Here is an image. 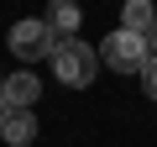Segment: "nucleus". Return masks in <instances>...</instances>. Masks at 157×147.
Returning a JSON list of instances; mask_svg holds the SVG:
<instances>
[{
    "label": "nucleus",
    "mask_w": 157,
    "mask_h": 147,
    "mask_svg": "<svg viewBox=\"0 0 157 147\" xmlns=\"http://www.w3.org/2000/svg\"><path fill=\"white\" fill-rule=\"evenodd\" d=\"M47 63H52V74H58V84H68V89H89L94 74H100V47L68 37V42H58V53H52Z\"/></svg>",
    "instance_id": "f257e3e1"
},
{
    "label": "nucleus",
    "mask_w": 157,
    "mask_h": 147,
    "mask_svg": "<svg viewBox=\"0 0 157 147\" xmlns=\"http://www.w3.org/2000/svg\"><path fill=\"white\" fill-rule=\"evenodd\" d=\"M141 89H147V100H157V53H152L147 68H141Z\"/></svg>",
    "instance_id": "6e6552de"
},
{
    "label": "nucleus",
    "mask_w": 157,
    "mask_h": 147,
    "mask_svg": "<svg viewBox=\"0 0 157 147\" xmlns=\"http://www.w3.org/2000/svg\"><path fill=\"white\" fill-rule=\"evenodd\" d=\"M11 110V95H6V79H0V116Z\"/></svg>",
    "instance_id": "1a4fd4ad"
},
{
    "label": "nucleus",
    "mask_w": 157,
    "mask_h": 147,
    "mask_svg": "<svg viewBox=\"0 0 157 147\" xmlns=\"http://www.w3.org/2000/svg\"><path fill=\"white\" fill-rule=\"evenodd\" d=\"M47 26H52V37L58 42H68L73 32H78V21H84V11L73 6V0H47V16H42Z\"/></svg>",
    "instance_id": "20e7f679"
},
{
    "label": "nucleus",
    "mask_w": 157,
    "mask_h": 147,
    "mask_svg": "<svg viewBox=\"0 0 157 147\" xmlns=\"http://www.w3.org/2000/svg\"><path fill=\"white\" fill-rule=\"evenodd\" d=\"M147 42H152V53H157V21H152V32H147Z\"/></svg>",
    "instance_id": "9d476101"
},
{
    "label": "nucleus",
    "mask_w": 157,
    "mask_h": 147,
    "mask_svg": "<svg viewBox=\"0 0 157 147\" xmlns=\"http://www.w3.org/2000/svg\"><path fill=\"white\" fill-rule=\"evenodd\" d=\"M152 21H157V6H152V0H126V6H121V26L126 32H152Z\"/></svg>",
    "instance_id": "0eeeda50"
},
{
    "label": "nucleus",
    "mask_w": 157,
    "mask_h": 147,
    "mask_svg": "<svg viewBox=\"0 0 157 147\" xmlns=\"http://www.w3.org/2000/svg\"><path fill=\"white\" fill-rule=\"evenodd\" d=\"M0 137H6L11 147L37 142V116H32V110H6V116H0Z\"/></svg>",
    "instance_id": "423d86ee"
},
{
    "label": "nucleus",
    "mask_w": 157,
    "mask_h": 147,
    "mask_svg": "<svg viewBox=\"0 0 157 147\" xmlns=\"http://www.w3.org/2000/svg\"><path fill=\"white\" fill-rule=\"evenodd\" d=\"M6 95H11V110H32L37 95H42V84H37V74L16 68V74H6Z\"/></svg>",
    "instance_id": "39448f33"
},
{
    "label": "nucleus",
    "mask_w": 157,
    "mask_h": 147,
    "mask_svg": "<svg viewBox=\"0 0 157 147\" xmlns=\"http://www.w3.org/2000/svg\"><path fill=\"white\" fill-rule=\"evenodd\" d=\"M147 58H152V42H147L141 32H126V26H115V32L105 37V47H100V63L115 68V74H141Z\"/></svg>",
    "instance_id": "f03ea898"
},
{
    "label": "nucleus",
    "mask_w": 157,
    "mask_h": 147,
    "mask_svg": "<svg viewBox=\"0 0 157 147\" xmlns=\"http://www.w3.org/2000/svg\"><path fill=\"white\" fill-rule=\"evenodd\" d=\"M6 47H11L21 63H37V58H52V53H58V37H52V26H47L42 16H26V21L11 26Z\"/></svg>",
    "instance_id": "7ed1b4c3"
}]
</instances>
